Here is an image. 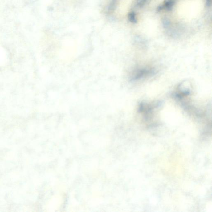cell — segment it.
<instances>
[{"label": "cell", "mask_w": 212, "mask_h": 212, "mask_svg": "<svg viewBox=\"0 0 212 212\" xmlns=\"http://www.w3.org/2000/svg\"><path fill=\"white\" fill-rule=\"evenodd\" d=\"M175 3L174 0H168L165 2V4L162 5L164 9L167 10L168 11L172 10L173 6Z\"/></svg>", "instance_id": "obj_1"}, {"label": "cell", "mask_w": 212, "mask_h": 212, "mask_svg": "<svg viewBox=\"0 0 212 212\" xmlns=\"http://www.w3.org/2000/svg\"><path fill=\"white\" fill-rule=\"evenodd\" d=\"M128 18L129 21L132 23L136 24L137 22V20L136 19V13L134 12L129 13L128 15Z\"/></svg>", "instance_id": "obj_2"}, {"label": "cell", "mask_w": 212, "mask_h": 212, "mask_svg": "<svg viewBox=\"0 0 212 212\" xmlns=\"http://www.w3.org/2000/svg\"><path fill=\"white\" fill-rule=\"evenodd\" d=\"M149 0H137L136 2V6L138 8H141L147 3Z\"/></svg>", "instance_id": "obj_3"}, {"label": "cell", "mask_w": 212, "mask_h": 212, "mask_svg": "<svg viewBox=\"0 0 212 212\" xmlns=\"http://www.w3.org/2000/svg\"><path fill=\"white\" fill-rule=\"evenodd\" d=\"M212 5V0H206V6L208 7H210Z\"/></svg>", "instance_id": "obj_4"}]
</instances>
